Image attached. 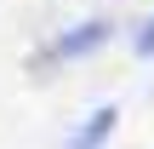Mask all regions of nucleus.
Here are the masks:
<instances>
[{
    "label": "nucleus",
    "mask_w": 154,
    "mask_h": 149,
    "mask_svg": "<svg viewBox=\"0 0 154 149\" xmlns=\"http://www.w3.org/2000/svg\"><path fill=\"white\" fill-rule=\"evenodd\" d=\"M137 52H143V57H149V52H154V17H149V23H143V29H137Z\"/></svg>",
    "instance_id": "3"
},
{
    "label": "nucleus",
    "mask_w": 154,
    "mask_h": 149,
    "mask_svg": "<svg viewBox=\"0 0 154 149\" xmlns=\"http://www.w3.org/2000/svg\"><path fill=\"white\" fill-rule=\"evenodd\" d=\"M114 121H120L114 109H97V115H91V121L69 138V149H103V144H109V132H114Z\"/></svg>",
    "instance_id": "2"
},
{
    "label": "nucleus",
    "mask_w": 154,
    "mask_h": 149,
    "mask_svg": "<svg viewBox=\"0 0 154 149\" xmlns=\"http://www.w3.org/2000/svg\"><path fill=\"white\" fill-rule=\"evenodd\" d=\"M109 17H91V23H80V29H69V34H57V46H51V57H86V52H97V46H109Z\"/></svg>",
    "instance_id": "1"
}]
</instances>
